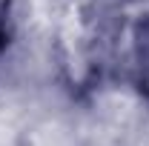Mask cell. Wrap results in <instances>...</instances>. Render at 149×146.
I'll return each instance as SVG.
<instances>
[{"label": "cell", "mask_w": 149, "mask_h": 146, "mask_svg": "<svg viewBox=\"0 0 149 146\" xmlns=\"http://www.w3.org/2000/svg\"><path fill=\"white\" fill-rule=\"evenodd\" d=\"M6 43V29H3V20H0V46Z\"/></svg>", "instance_id": "6da1fadb"}]
</instances>
